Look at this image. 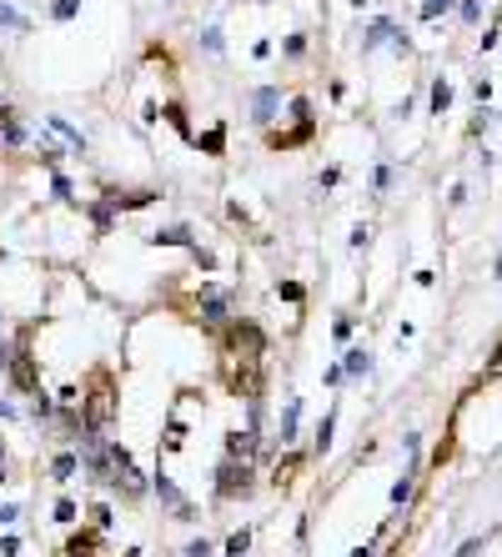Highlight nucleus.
Listing matches in <instances>:
<instances>
[{"instance_id": "nucleus-1", "label": "nucleus", "mask_w": 502, "mask_h": 557, "mask_svg": "<svg viewBox=\"0 0 502 557\" xmlns=\"http://www.w3.org/2000/svg\"><path fill=\"white\" fill-rule=\"evenodd\" d=\"M256 492V467L251 462H221L216 467V503H236V497H251Z\"/></svg>"}, {"instance_id": "nucleus-2", "label": "nucleus", "mask_w": 502, "mask_h": 557, "mask_svg": "<svg viewBox=\"0 0 502 557\" xmlns=\"http://www.w3.org/2000/svg\"><path fill=\"white\" fill-rule=\"evenodd\" d=\"M261 352H266V337H261V326H251V321H232L227 326V357H241V362H261Z\"/></svg>"}, {"instance_id": "nucleus-3", "label": "nucleus", "mask_w": 502, "mask_h": 557, "mask_svg": "<svg viewBox=\"0 0 502 557\" xmlns=\"http://www.w3.org/2000/svg\"><path fill=\"white\" fill-rule=\"evenodd\" d=\"M377 45H392V50H402V55L412 50V40H407V30H402L397 21H387V16H377V21H372V25L362 30V55H372Z\"/></svg>"}, {"instance_id": "nucleus-4", "label": "nucleus", "mask_w": 502, "mask_h": 557, "mask_svg": "<svg viewBox=\"0 0 502 557\" xmlns=\"http://www.w3.org/2000/svg\"><path fill=\"white\" fill-rule=\"evenodd\" d=\"M196 311H201L206 326H227V321H236V316H232V292H227V287H211V282H201Z\"/></svg>"}, {"instance_id": "nucleus-5", "label": "nucleus", "mask_w": 502, "mask_h": 557, "mask_svg": "<svg viewBox=\"0 0 502 557\" xmlns=\"http://www.w3.org/2000/svg\"><path fill=\"white\" fill-rule=\"evenodd\" d=\"M151 492L161 497V507H171V517H176V522H191V517H196V507H191L186 497H181V487H176L171 477H166V467H156V477H151Z\"/></svg>"}, {"instance_id": "nucleus-6", "label": "nucleus", "mask_w": 502, "mask_h": 557, "mask_svg": "<svg viewBox=\"0 0 502 557\" xmlns=\"http://www.w3.org/2000/svg\"><path fill=\"white\" fill-rule=\"evenodd\" d=\"M282 116V86H256L251 91V121L256 126H271Z\"/></svg>"}, {"instance_id": "nucleus-7", "label": "nucleus", "mask_w": 502, "mask_h": 557, "mask_svg": "<svg viewBox=\"0 0 502 557\" xmlns=\"http://www.w3.org/2000/svg\"><path fill=\"white\" fill-rule=\"evenodd\" d=\"M146 241H151V246H181V251H191V246H196V231L186 226V221H176V226H156Z\"/></svg>"}, {"instance_id": "nucleus-8", "label": "nucleus", "mask_w": 502, "mask_h": 557, "mask_svg": "<svg viewBox=\"0 0 502 557\" xmlns=\"http://www.w3.org/2000/svg\"><path fill=\"white\" fill-rule=\"evenodd\" d=\"M201 156H211V161H221L227 156V121H216V126H206V131H196V141H191Z\"/></svg>"}, {"instance_id": "nucleus-9", "label": "nucleus", "mask_w": 502, "mask_h": 557, "mask_svg": "<svg viewBox=\"0 0 502 557\" xmlns=\"http://www.w3.org/2000/svg\"><path fill=\"white\" fill-rule=\"evenodd\" d=\"M101 196H105L110 206H116V211H141V206H151L161 191H116V186H105Z\"/></svg>"}, {"instance_id": "nucleus-10", "label": "nucleus", "mask_w": 502, "mask_h": 557, "mask_svg": "<svg viewBox=\"0 0 502 557\" xmlns=\"http://www.w3.org/2000/svg\"><path fill=\"white\" fill-rule=\"evenodd\" d=\"M342 372H347V381L372 377V352H367V347H347V352H342Z\"/></svg>"}, {"instance_id": "nucleus-11", "label": "nucleus", "mask_w": 502, "mask_h": 557, "mask_svg": "<svg viewBox=\"0 0 502 557\" xmlns=\"http://www.w3.org/2000/svg\"><path fill=\"white\" fill-rule=\"evenodd\" d=\"M297 422H302V397H287L282 422H276V437H282V447H292V442H297Z\"/></svg>"}, {"instance_id": "nucleus-12", "label": "nucleus", "mask_w": 502, "mask_h": 557, "mask_svg": "<svg viewBox=\"0 0 502 557\" xmlns=\"http://www.w3.org/2000/svg\"><path fill=\"white\" fill-rule=\"evenodd\" d=\"M161 116H166V126H171L181 141H196V131H191V116H186V105H181V101H166V105H161Z\"/></svg>"}, {"instance_id": "nucleus-13", "label": "nucleus", "mask_w": 502, "mask_h": 557, "mask_svg": "<svg viewBox=\"0 0 502 557\" xmlns=\"http://www.w3.org/2000/svg\"><path fill=\"white\" fill-rule=\"evenodd\" d=\"M86 211H91V221H96V236H110V226H116V206H110L105 196H96V201H86Z\"/></svg>"}, {"instance_id": "nucleus-14", "label": "nucleus", "mask_w": 502, "mask_h": 557, "mask_svg": "<svg viewBox=\"0 0 502 557\" xmlns=\"http://www.w3.org/2000/svg\"><path fill=\"white\" fill-rule=\"evenodd\" d=\"M227 457L232 462H251L256 457V432H227Z\"/></svg>"}, {"instance_id": "nucleus-15", "label": "nucleus", "mask_w": 502, "mask_h": 557, "mask_svg": "<svg viewBox=\"0 0 502 557\" xmlns=\"http://www.w3.org/2000/svg\"><path fill=\"white\" fill-rule=\"evenodd\" d=\"M81 472V452H55L50 457V482H71Z\"/></svg>"}, {"instance_id": "nucleus-16", "label": "nucleus", "mask_w": 502, "mask_h": 557, "mask_svg": "<svg viewBox=\"0 0 502 557\" xmlns=\"http://www.w3.org/2000/svg\"><path fill=\"white\" fill-rule=\"evenodd\" d=\"M45 121H50V131H61V136H66V146H71L76 156H86V151H91V141H86V136H81L66 116H45Z\"/></svg>"}, {"instance_id": "nucleus-17", "label": "nucleus", "mask_w": 502, "mask_h": 557, "mask_svg": "<svg viewBox=\"0 0 502 557\" xmlns=\"http://www.w3.org/2000/svg\"><path fill=\"white\" fill-rule=\"evenodd\" d=\"M0 30H16V35H30L35 25H30V16H21L11 0H0Z\"/></svg>"}, {"instance_id": "nucleus-18", "label": "nucleus", "mask_w": 502, "mask_h": 557, "mask_svg": "<svg viewBox=\"0 0 502 557\" xmlns=\"http://www.w3.org/2000/svg\"><path fill=\"white\" fill-rule=\"evenodd\" d=\"M427 105H432V116H447V105H452V81H447V76H437V81H432Z\"/></svg>"}, {"instance_id": "nucleus-19", "label": "nucleus", "mask_w": 502, "mask_h": 557, "mask_svg": "<svg viewBox=\"0 0 502 557\" xmlns=\"http://www.w3.org/2000/svg\"><path fill=\"white\" fill-rule=\"evenodd\" d=\"M50 512H55V522H61V527H76V522H81V503H76V497H66V492L55 497Z\"/></svg>"}, {"instance_id": "nucleus-20", "label": "nucleus", "mask_w": 502, "mask_h": 557, "mask_svg": "<svg viewBox=\"0 0 502 557\" xmlns=\"http://www.w3.org/2000/svg\"><path fill=\"white\" fill-rule=\"evenodd\" d=\"M96 547H101V532H81V537L66 542V557H91Z\"/></svg>"}, {"instance_id": "nucleus-21", "label": "nucleus", "mask_w": 502, "mask_h": 557, "mask_svg": "<svg viewBox=\"0 0 502 557\" xmlns=\"http://www.w3.org/2000/svg\"><path fill=\"white\" fill-rule=\"evenodd\" d=\"M331 432H337V412H326V417H321V427H316V457H326V452H331Z\"/></svg>"}, {"instance_id": "nucleus-22", "label": "nucleus", "mask_w": 502, "mask_h": 557, "mask_svg": "<svg viewBox=\"0 0 502 557\" xmlns=\"http://www.w3.org/2000/svg\"><path fill=\"white\" fill-rule=\"evenodd\" d=\"M412 482H417V462L402 472V482L392 487V507H407V497H412Z\"/></svg>"}, {"instance_id": "nucleus-23", "label": "nucleus", "mask_w": 502, "mask_h": 557, "mask_svg": "<svg viewBox=\"0 0 502 557\" xmlns=\"http://www.w3.org/2000/svg\"><path fill=\"white\" fill-rule=\"evenodd\" d=\"M297 467H302V452H287V462H276V472H271V482H276V487H287Z\"/></svg>"}, {"instance_id": "nucleus-24", "label": "nucleus", "mask_w": 502, "mask_h": 557, "mask_svg": "<svg viewBox=\"0 0 502 557\" xmlns=\"http://www.w3.org/2000/svg\"><path fill=\"white\" fill-rule=\"evenodd\" d=\"M201 50H206V55H221V50H227V35H221V25H206V30H201Z\"/></svg>"}, {"instance_id": "nucleus-25", "label": "nucleus", "mask_w": 502, "mask_h": 557, "mask_svg": "<svg viewBox=\"0 0 502 557\" xmlns=\"http://www.w3.org/2000/svg\"><path fill=\"white\" fill-rule=\"evenodd\" d=\"M282 55H287V61H302V55H307V30H292L282 40Z\"/></svg>"}, {"instance_id": "nucleus-26", "label": "nucleus", "mask_w": 502, "mask_h": 557, "mask_svg": "<svg viewBox=\"0 0 502 557\" xmlns=\"http://www.w3.org/2000/svg\"><path fill=\"white\" fill-rule=\"evenodd\" d=\"M392 176H397V171H392V166L382 161L377 171H372V196H387V191H392Z\"/></svg>"}, {"instance_id": "nucleus-27", "label": "nucleus", "mask_w": 502, "mask_h": 557, "mask_svg": "<svg viewBox=\"0 0 502 557\" xmlns=\"http://www.w3.org/2000/svg\"><path fill=\"white\" fill-rule=\"evenodd\" d=\"M50 196H61V201H76V186L66 171H50Z\"/></svg>"}, {"instance_id": "nucleus-28", "label": "nucleus", "mask_w": 502, "mask_h": 557, "mask_svg": "<svg viewBox=\"0 0 502 557\" xmlns=\"http://www.w3.org/2000/svg\"><path fill=\"white\" fill-rule=\"evenodd\" d=\"M246 547H251V527H236V532L227 537V557H241Z\"/></svg>"}, {"instance_id": "nucleus-29", "label": "nucleus", "mask_w": 502, "mask_h": 557, "mask_svg": "<svg viewBox=\"0 0 502 557\" xmlns=\"http://www.w3.org/2000/svg\"><path fill=\"white\" fill-rule=\"evenodd\" d=\"M452 6H457V0H422V11H417V16H422V21H437V16H447Z\"/></svg>"}, {"instance_id": "nucleus-30", "label": "nucleus", "mask_w": 502, "mask_h": 557, "mask_svg": "<svg viewBox=\"0 0 502 557\" xmlns=\"http://www.w3.org/2000/svg\"><path fill=\"white\" fill-rule=\"evenodd\" d=\"M276 297H282V302H292V306H302L307 287H302V282H276Z\"/></svg>"}, {"instance_id": "nucleus-31", "label": "nucleus", "mask_w": 502, "mask_h": 557, "mask_svg": "<svg viewBox=\"0 0 502 557\" xmlns=\"http://www.w3.org/2000/svg\"><path fill=\"white\" fill-rule=\"evenodd\" d=\"M81 16V0H55L50 6V21H76Z\"/></svg>"}, {"instance_id": "nucleus-32", "label": "nucleus", "mask_w": 502, "mask_h": 557, "mask_svg": "<svg viewBox=\"0 0 502 557\" xmlns=\"http://www.w3.org/2000/svg\"><path fill=\"white\" fill-rule=\"evenodd\" d=\"M0 146H25V126H21V121L0 126Z\"/></svg>"}, {"instance_id": "nucleus-33", "label": "nucleus", "mask_w": 502, "mask_h": 557, "mask_svg": "<svg viewBox=\"0 0 502 557\" xmlns=\"http://www.w3.org/2000/svg\"><path fill=\"white\" fill-rule=\"evenodd\" d=\"M181 447H186V427L171 422V427H166V452H181Z\"/></svg>"}, {"instance_id": "nucleus-34", "label": "nucleus", "mask_w": 502, "mask_h": 557, "mask_svg": "<svg viewBox=\"0 0 502 557\" xmlns=\"http://www.w3.org/2000/svg\"><path fill=\"white\" fill-rule=\"evenodd\" d=\"M352 326H357V316H337V321H331V337H337V342H352Z\"/></svg>"}, {"instance_id": "nucleus-35", "label": "nucleus", "mask_w": 502, "mask_h": 557, "mask_svg": "<svg viewBox=\"0 0 502 557\" xmlns=\"http://www.w3.org/2000/svg\"><path fill=\"white\" fill-rule=\"evenodd\" d=\"M457 16H462L467 25H477V21H482V0H457Z\"/></svg>"}, {"instance_id": "nucleus-36", "label": "nucleus", "mask_w": 502, "mask_h": 557, "mask_svg": "<svg viewBox=\"0 0 502 557\" xmlns=\"http://www.w3.org/2000/svg\"><path fill=\"white\" fill-rule=\"evenodd\" d=\"M91 527H96V532L110 527V507H105V503H91Z\"/></svg>"}, {"instance_id": "nucleus-37", "label": "nucleus", "mask_w": 502, "mask_h": 557, "mask_svg": "<svg viewBox=\"0 0 502 557\" xmlns=\"http://www.w3.org/2000/svg\"><path fill=\"white\" fill-rule=\"evenodd\" d=\"M191 261H196L201 271H216V251H206V246H191Z\"/></svg>"}, {"instance_id": "nucleus-38", "label": "nucleus", "mask_w": 502, "mask_h": 557, "mask_svg": "<svg viewBox=\"0 0 502 557\" xmlns=\"http://www.w3.org/2000/svg\"><path fill=\"white\" fill-rule=\"evenodd\" d=\"M331 186H342V166H326L321 171V191H331Z\"/></svg>"}, {"instance_id": "nucleus-39", "label": "nucleus", "mask_w": 502, "mask_h": 557, "mask_svg": "<svg viewBox=\"0 0 502 557\" xmlns=\"http://www.w3.org/2000/svg\"><path fill=\"white\" fill-rule=\"evenodd\" d=\"M211 552H216V547H211L206 537H196V542H186V557H211Z\"/></svg>"}, {"instance_id": "nucleus-40", "label": "nucleus", "mask_w": 502, "mask_h": 557, "mask_svg": "<svg viewBox=\"0 0 502 557\" xmlns=\"http://www.w3.org/2000/svg\"><path fill=\"white\" fill-rule=\"evenodd\" d=\"M11 362H16V342L0 337V372H11Z\"/></svg>"}, {"instance_id": "nucleus-41", "label": "nucleus", "mask_w": 502, "mask_h": 557, "mask_svg": "<svg viewBox=\"0 0 502 557\" xmlns=\"http://www.w3.org/2000/svg\"><path fill=\"white\" fill-rule=\"evenodd\" d=\"M487 126H492V110H487V105H482V110H477V121H472V126H467V131H472V136H482V131H487Z\"/></svg>"}, {"instance_id": "nucleus-42", "label": "nucleus", "mask_w": 502, "mask_h": 557, "mask_svg": "<svg viewBox=\"0 0 502 557\" xmlns=\"http://www.w3.org/2000/svg\"><path fill=\"white\" fill-rule=\"evenodd\" d=\"M367 241H372V231H367V221H357V226H352V246H357V251H362V246H367Z\"/></svg>"}, {"instance_id": "nucleus-43", "label": "nucleus", "mask_w": 502, "mask_h": 557, "mask_svg": "<svg viewBox=\"0 0 502 557\" xmlns=\"http://www.w3.org/2000/svg\"><path fill=\"white\" fill-rule=\"evenodd\" d=\"M342 381H347V372H342V362H331V367H326V386H342Z\"/></svg>"}, {"instance_id": "nucleus-44", "label": "nucleus", "mask_w": 502, "mask_h": 557, "mask_svg": "<svg viewBox=\"0 0 502 557\" xmlns=\"http://www.w3.org/2000/svg\"><path fill=\"white\" fill-rule=\"evenodd\" d=\"M16 517H21V507H16V503H0V527H11Z\"/></svg>"}, {"instance_id": "nucleus-45", "label": "nucleus", "mask_w": 502, "mask_h": 557, "mask_svg": "<svg viewBox=\"0 0 502 557\" xmlns=\"http://www.w3.org/2000/svg\"><path fill=\"white\" fill-rule=\"evenodd\" d=\"M16 552H21V537H16V532L0 537V557H16Z\"/></svg>"}, {"instance_id": "nucleus-46", "label": "nucleus", "mask_w": 502, "mask_h": 557, "mask_svg": "<svg viewBox=\"0 0 502 557\" xmlns=\"http://www.w3.org/2000/svg\"><path fill=\"white\" fill-rule=\"evenodd\" d=\"M0 417L11 422V417H16V402H6V397H0Z\"/></svg>"}, {"instance_id": "nucleus-47", "label": "nucleus", "mask_w": 502, "mask_h": 557, "mask_svg": "<svg viewBox=\"0 0 502 557\" xmlns=\"http://www.w3.org/2000/svg\"><path fill=\"white\" fill-rule=\"evenodd\" d=\"M352 557H372V542H362V547H357V552H352Z\"/></svg>"}, {"instance_id": "nucleus-48", "label": "nucleus", "mask_w": 502, "mask_h": 557, "mask_svg": "<svg viewBox=\"0 0 502 557\" xmlns=\"http://www.w3.org/2000/svg\"><path fill=\"white\" fill-rule=\"evenodd\" d=\"M121 557H146V552H141V547H126V552H121Z\"/></svg>"}, {"instance_id": "nucleus-49", "label": "nucleus", "mask_w": 502, "mask_h": 557, "mask_svg": "<svg viewBox=\"0 0 502 557\" xmlns=\"http://www.w3.org/2000/svg\"><path fill=\"white\" fill-rule=\"evenodd\" d=\"M6 482H11V472H6V462H0V487H6Z\"/></svg>"}, {"instance_id": "nucleus-50", "label": "nucleus", "mask_w": 502, "mask_h": 557, "mask_svg": "<svg viewBox=\"0 0 502 557\" xmlns=\"http://www.w3.org/2000/svg\"><path fill=\"white\" fill-rule=\"evenodd\" d=\"M347 6H352V11H362V6H367V0H347Z\"/></svg>"}, {"instance_id": "nucleus-51", "label": "nucleus", "mask_w": 502, "mask_h": 557, "mask_svg": "<svg viewBox=\"0 0 502 557\" xmlns=\"http://www.w3.org/2000/svg\"><path fill=\"white\" fill-rule=\"evenodd\" d=\"M497 276H502V251H497Z\"/></svg>"}, {"instance_id": "nucleus-52", "label": "nucleus", "mask_w": 502, "mask_h": 557, "mask_svg": "<svg viewBox=\"0 0 502 557\" xmlns=\"http://www.w3.org/2000/svg\"><path fill=\"white\" fill-rule=\"evenodd\" d=\"M0 462H6V442H0Z\"/></svg>"}]
</instances>
